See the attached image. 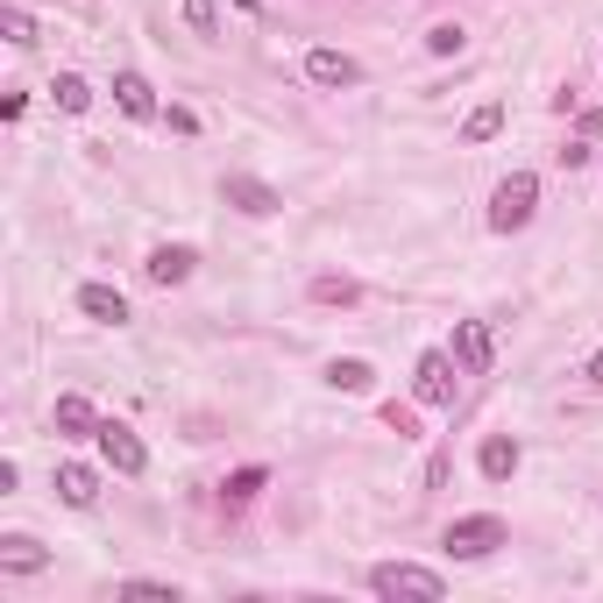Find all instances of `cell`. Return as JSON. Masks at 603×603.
<instances>
[{"instance_id":"obj_4","label":"cell","mask_w":603,"mask_h":603,"mask_svg":"<svg viewBox=\"0 0 603 603\" xmlns=\"http://www.w3.org/2000/svg\"><path fill=\"white\" fill-rule=\"evenodd\" d=\"M93 441H100V455H107L114 476H143V469H149V447L135 441V426H121V419H100Z\"/></svg>"},{"instance_id":"obj_12","label":"cell","mask_w":603,"mask_h":603,"mask_svg":"<svg viewBox=\"0 0 603 603\" xmlns=\"http://www.w3.org/2000/svg\"><path fill=\"white\" fill-rule=\"evenodd\" d=\"M79 312H86V320H100V327H128V298H121L114 284H86Z\"/></svg>"},{"instance_id":"obj_20","label":"cell","mask_w":603,"mask_h":603,"mask_svg":"<svg viewBox=\"0 0 603 603\" xmlns=\"http://www.w3.org/2000/svg\"><path fill=\"white\" fill-rule=\"evenodd\" d=\"M462 43H469V36H462V22H433L426 29V50L433 57H462Z\"/></svg>"},{"instance_id":"obj_9","label":"cell","mask_w":603,"mask_h":603,"mask_svg":"<svg viewBox=\"0 0 603 603\" xmlns=\"http://www.w3.org/2000/svg\"><path fill=\"white\" fill-rule=\"evenodd\" d=\"M50 426L65 433V441H93V433H100V412L79 398V390H65V398H57V412H50Z\"/></svg>"},{"instance_id":"obj_22","label":"cell","mask_w":603,"mask_h":603,"mask_svg":"<svg viewBox=\"0 0 603 603\" xmlns=\"http://www.w3.org/2000/svg\"><path fill=\"white\" fill-rule=\"evenodd\" d=\"M185 22H192V36H206V43L220 36V14H214V0H185Z\"/></svg>"},{"instance_id":"obj_18","label":"cell","mask_w":603,"mask_h":603,"mask_svg":"<svg viewBox=\"0 0 603 603\" xmlns=\"http://www.w3.org/2000/svg\"><path fill=\"white\" fill-rule=\"evenodd\" d=\"M50 93H57V107H65V114H86V107H93V86H86L79 71H57Z\"/></svg>"},{"instance_id":"obj_24","label":"cell","mask_w":603,"mask_h":603,"mask_svg":"<svg viewBox=\"0 0 603 603\" xmlns=\"http://www.w3.org/2000/svg\"><path fill=\"white\" fill-rule=\"evenodd\" d=\"M0 22H8V43H36V22H29L22 8H8V14H0Z\"/></svg>"},{"instance_id":"obj_1","label":"cell","mask_w":603,"mask_h":603,"mask_svg":"<svg viewBox=\"0 0 603 603\" xmlns=\"http://www.w3.org/2000/svg\"><path fill=\"white\" fill-rule=\"evenodd\" d=\"M369 590H376V596H419V603H441V596H447V582H441V568H419V561H376V568H369Z\"/></svg>"},{"instance_id":"obj_13","label":"cell","mask_w":603,"mask_h":603,"mask_svg":"<svg viewBox=\"0 0 603 603\" xmlns=\"http://www.w3.org/2000/svg\"><path fill=\"white\" fill-rule=\"evenodd\" d=\"M36 568H50V554H43L29 533H8V539H0V576H36Z\"/></svg>"},{"instance_id":"obj_2","label":"cell","mask_w":603,"mask_h":603,"mask_svg":"<svg viewBox=\"0 0 603 603\" xmlns=\"http://www.w3.org/2000/svg\"><path fill=\"white\" fill-rule=\"evenodd\" d=\"M533 214H539V178H533V171H511L504 185L490 192V228H497V235H519Z\"/></svg>"},{"instance_id":"obj_14","label":"cell","mask_w":603,"mask_h":603,"mask_svg":"<svg viewBox=\"0 0 603 603\" xmlns=\"http://www.w3.org/2000/svg\"><path fill=\"white\" fill-rule=\"evenodd\" d=\"M114 100H121V114H135V121L157 114V86H149L143 71H114Z\"/></svg>"},{"instance_id":"obj_26","label":"cell","mask_w":603,"mask_h":603,"mask_svg":"<svg viewBox=\"0 0 603 603\" xmlns=\"http://www.w3.org/2000/svg\"><path fill=\"white\" fill-rule=\"evenodd\" d=\"M163 121H171L178 135H200V114H192V107H171V114H163Z\"/></svg>"},{"instance_id":"obj_8","label":"cell","mask_w":603,"mask_h":603,"mask_svg":"<svg viewBox=\"0 0 603 603\" xmlns=\"http://www.w3.org/2000/svg\"><path fill=\"white\" fill-rule=\"evenodd\" d=\"M192 263H200V255H192L185 241H163V249H149L143 277H149V284H163V292H171V284H185V277H192Z\"/></svg>"},{"instance_id":"obj_25","label":"cell","mask_w":603,"mask_h":603,"mask_svg":"<svg viewBox=\"0 0 603 603\" xmlns=\"http://www.w3.org/2000/svg\"><path fill=\"white\" fill-rule=\"evenodd\" d=\"M121 596H171V603H178L171 582H121Z\"/></svg>"},{"instance_id":"obj_7","label":"cell","mask_w":603,"mask_h":603,"mask_svg":"<svg viewBox=\"0 0 603 603\" xmlns=\"http://www.w3.org/2000/svg\"><path fill=\"white\" fill-rule=\"evenodd\" d=\"M306 79L327 86V93H341V86H362V65L349 50H327V43H320V50H306Z\"/></svg>"},{"instance_id":"obj_23","label":"cell","mask_w":603,"mask_h":603,"mask_svg":"<svg viewBox=\"0 0 603 603\" xmlns=\"http://www.w3.org/2000/svg\"><path fill=\"white\" fill-rule=\"evenodd\" d=\"M384 426H390V433H398V441H412V433H419V419H412V412H405V405H384Z\"/></svg>"},{"instance_id":"obj_6","label":"cell","mask_w":603,"mask_h":603,"mask_svg":"<svg viewBox=\"0 0 603 603\" xmlns=\"http://www.w3.org/2000/svg\"><path fill=\"white\" fill-rule=\"evenodd\" d=\"M220 200H228L235 214H255V220H263V214H277V206H284V192L263 185V178H249V171H228V178H220Z\"/></svg>"},{"instance_id":"obj_11","label":"cell","mask_w":603,"mask_h":603,"mask_svg":"<svg viewBox=\"0 0 603 603\" xmlns=\"http://www.w3.org/2000/svg\"><path fill=\"white\" fill-rule=\"evenodd\" d=\"M57 497H65L71 511H93V504H100V469H86V462H65V469H57Z\"/></svg>"},{"instance_id":"obj_3","label":"cell","mask_w":603,"mask_h":603,"mask_svg":"<svg viewBox=\"0 0 603 603\" xmlns=\"http://www.w3.org/2000/svg\"><path fill=\"white\" fill-rule=\"evenodd\" d=\"M504 539H511V525L497 519V511H476V519H455V525H447L441 547L455 554V561H482V554H497Z\"/></svg>"},{"instance_id":"obj_15","label":"cell","mask_w":603,"mask_h":603,"mask_svg":"<svg viewBox=\"0 0 603 603\" xmlns=\"http://www.w3.org/2000/svg\"><path fill=\"white\" fill-rule=\"evenodd\" d=\"M476 469L490 476V482H504L511 469H519V441H511V433H490V441H482V455H476Z\"/></svg>"},{"instance_id":"obj_21","label":"cell","mask_w":603,"mask_h":603,"mask_svg":"<svg viewBox=\"0 0 603 603\" xmlns=\"http://www.w3.org/2000/svg\"><path fill=\"white\" fill-rule=\"evenodd\" d=\"M312 298L320 306H355V277H312Z\"/></svg>"},{"instance_id":"obj_17","label":"cell","mask_w":603,"mask_h":603,"mask_svg":"<svg viewBox=\"0 0 603 603\" xmlns=\"http://www.w3.org/2000/svg\"><path fill=\"white\" fill-rule=\"evenodd\" d=\"M497 135H504V107H497V100L462 121V143H469V149H476V143H497Z\"/></svg>"},{"instance_id":"obj_16","label":"cell","mask_w":603,"mask_h":603,"mask_svg":"<svg viewBox=\"0 0 603 603\" xmlns=\"http://www.w3.org/2000/svg\"><path fill=\"white\" fill-rule=\"evenodd\" d=\"M327 384H334V390H349V398H362V390L376 384V369H369L362 355H334V362H327Z\"/></svg>"},{"instance_id":"obj_5","label":"cell","mask_w":603,"mask_h":603,"mask_svg":"<svg viewBox=\"0 0 603 603\" xmlns=\"http://www.w3.org/2000/svg\"><path fill=\"white\" fill-rule=\"evenodd\" d=\"M412 390H419V405H433V412H447L455 405V355H419V369H412Z\"/></svg>"},{"instance_id":"obj_27","label":"cell","mask_w":603,"mask_h":603,"mask_svg":"<svg viewBox=\"0 0 603 603\" xmlns=\"http://www.w3.org/2000/svg\"><path fill=\"white\" fill-rule=\"evenodd\" d=\"M590 384H603V349H596V355H590Z\"/></svg>"},{"instance_id":"obj_28","label":"cell","mask_w":603,"mask_h":603,"mask_svg":"<svg viewBox=\"0 0 603 603\" xmlns=\"http://www.w3.org/2000/svg\"><path fill=\"white\" fill-rule=\"evenodd\" d=\"M235 8H255V0H235Z\"/></svg>"},{"instance_id":"obj_10","label":"cell","mask_w":603,"mask_h":603,"mask_svg":"<svg viewBox=\"0 0 603 603\" xmlns=\"http://www.w3.org/2000/svg\"><path fill=\"white\" fill-rule=\"evenodd\" d=\"M447 355H455L469 376H482V369H490V327H482V320H455V349H447Z\"/></svg>"},{"instance_id":"obj_19","label":"cell","mask_w":603,"mask_h":603,"mask_svg":"<svg viewBox=\"0 0 603 603\" xmlns=\"http://www.w3.org/2000/svg\"><path fill=\"white\" fill-rule=\"evenodd\" d=\"M263 482H270V469H235L228 482H220V497H228V504H249V497L263 490Z\"/></svg>"}]
</instances>
